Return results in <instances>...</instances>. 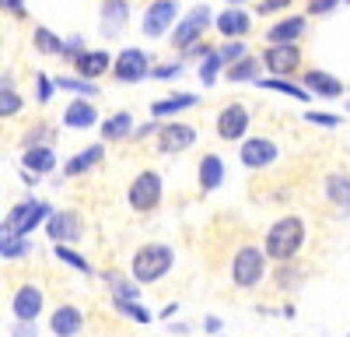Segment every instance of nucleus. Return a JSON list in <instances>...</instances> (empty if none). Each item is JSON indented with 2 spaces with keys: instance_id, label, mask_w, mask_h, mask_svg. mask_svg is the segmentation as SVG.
Listing matches in <instances>:
<instances>
[{
  "instance_id": "nucleus-1",
  "label": "nucleus",
  "mask_w": 350,
  "mask_h": 337,
  "mask_svg": "<svg viewBox=\"0 0 350 337\" xmlns=\"http://www.w3.org/2000/svg\"><path fill=\"white\" fill-rule=\"evenodd\" d=\"M301 239H305V221L295 218V214L280 218V221H273V229L267 232V253L273 260H291L301 249Z\"/></svg>"
},
{
  "instance_id": "nucleus-2",
  "label": "nucleus",
  "mask_w": 350,
  "mask_h": 337,
  "mask_svg": "<svg viewBox=\"0 0 350 337\" xmlns=\"http://www.w3.org/2000/svg\"><path fill=\"white\" fill-rule=\"evenodd\" d=\"M168 267H172V249H168V246H161V242L140 246V249L133 253V277H137V281H144V285L158 281Z\"/></svg>"
},
{
  "instance_id": "nucleus-3",
  "label": "nucleus",
  "mask_w": 350,
  "mask_h": 337,
  "mask_svg": "<svg viewBox=\"0 0 350 337\" xmlns=\"http://www.w3.org/2000/svg\"><path fill=\"white\" fill-rule=\"evenodd\" d=\"M262 249H256V246H242L239 253H235V264H231V277H235V285L239 288H252L256 281L262 277Z\"/></svg>"
},
{
  "instance_id": "nucleus-4",
  "label": "nucleus",
  "mask_w": 350,
  "mask_h": 337,
  "mask_svg": "<svg viewBox=\"0 0 350 337\" xmlns=\"http://www.w3.org/2000/svg\"><path fill=\"white\" fill-rule=\"evenodd\" d=\"M42 218H53V214H49V204H42V201H25L21 208L11 211V218H8V232H11L14 239H21L25 232H32Z\"/></svg>"
},
{
  "instance_id": "nucleus-5",
  "label": "nucleus",
  "mask_w": 350,
  "mask_h": 337,
  "mask_svg": "<svg viewBox=\"0 0 350 337\" xmlns=\"http://www.w3.org/2000/svg\"><path fill=\"white\" fill-rule=\"evenodd\" d=\"M161 201V176L158 173H140L130 186V204L133 211H151Z\"/></svg>"
},
{
  "instance_id": "nucleus-6",
  "label": "nucleus",
  "mask_w": 350,
  "mask_h": 337,
  "mask_svg": "<svg viewBox=\"0 0 350 337\" xmlns=\"http://www.w3.org/2000/svg\"><path fill=\"white\" fill-rule=\"evenodd\" d=\"M245 127H249V109H245V105L231 102V105H224V109L217 112V134H221L224 140H239V137L245 134Z\"/></svg>"
},
{
  "instance_id": "nucleus-7",
  "label": "nucleus",
  "mask_w": 350,
  "mask_h": 337,
  "mask_svg": "<svg viewBox=\"0 0 350 337\" xmlns=\"http://www.w3.org/2000/svg\"><path fill=\"white\" fill-rule=\"evenodd\" d=\"M148 56H144L140 49H123L120 56H116V64H112V74L120 77V81H140L144 74H148Z\"/></svg>"
},
{
  "instance_id": "nucleus-8",
  "label": "nucleus",
  "mask_w": 350,
  "mask_h": 337,
  "mask_svg": "<svg viewBox=\"0 0 350 337\" xmlns=\"http://www.w3.org/2000/svg\"><path fill=\"white\" fill-rule=\"evenodd\" d=\"M193 140H196V130H193V127H186V123H168V127L158 130V151L175 155V151L189 148Z\"/></svg>"
},
{
  "instance_id": "nucleus-9",
  "label": "nucleus",
  "mask_w": 350,
  "mask_h": 337,
  "mask_svg": "<svg viewBox=\"0 0 350 337\" xmlns=\"http://www.w3.org/2000/svg\"><path fill=\"white\" fill-rule=\"evenodd\" d=\"M211 25V11L207 8H196L179 28H175V36H172V42L175 46H179V49H186V46H193L196 39H200V32H203V28H207Z\"/></svg>"
},
{
  "instance_id": "nucleus-10",
  "label": "nucleus",
  "mask_w": 350,
  "mask_h": 337,
  "mask_svg": "<svg viewBox=\"0 0 350 337\" xmlns=\"http://www.w3.org/2000/svg\"><path fill=\"white\" fill-rule=\"evenodd\" d=\"M262 64L273 74H295L301 67V53H298V46H270L267 56H262Z\"/></svg>"
},
{
  "instance_id": "nucleus-11",
  "label": "nucleus",
  "mask_w": 350,
  "mask_h": 337,
  "mask_svg": "<svg viewBox=\"0 0 350 337\" xmlns=\"http://www.w3.org/2000/svg\"><path fill=\"white\" fill-rule=\"evenodd\" d=\"M179 14V4H172V0H161V4H151L148 14H144V32H148L151 39H158L165 28L172 25V18Z\"/></svg>"
},
{
  "instance_id": "nucleus-12",
  "label": "nucleus",
  "mask_w": 350,
  "mask_h": 337,
  "mask_svg": "<svg viewBox=\"0 0 350 337\" xmlns=\"http://www.w3.org/2000/svg\"><path fill=\"white\" fill-rule=\"evenodd\" d=\"M46 232H49V239H56V242L64 246V242H70V239L81 236V218L74 211H60V214H53L46 221Z\"/></svg>"
},
{
  "instance_id": "nucleus-13",
  "label": "nucleus",
  "mask_w": 350,
  "mask_h": 337,
  "mask_svg": "<svg viewBox=\"0 0 350 337\" xmlns=\"http://www.w3.org/2000/svg\"><path fill=\"white\" fill-rule=\"evenodd\" d=\"M39 309H42V292L36 285H25L14 292V316L18 323H32L39 316Z\"/></svg>"
},
{
  "instance_id": "nucleus-14",
  "label": "nucleus",
  "mask_w": 350,
  "mask_h": 337,
  "mask_svg": "<svg viewBox=\"0 0 350 337\" xmlns=\"http://www.w3.org/2000/svg\"><path fill=\"white\" fill-rule=\"evenodd\" d=\"M277 158V145L273 140H267V137H252V140H245V148H242V165H249V168H262V165H270Z\"/></svg>"
},
{
  "instance_id": "nucleus-15",
  "label": "nucleus",
  "mask_w": 350,
  "mask_h": 337,
  "mask_svg": "<svg viewBox=\"0 0 350 337\" xmlns=\"http://www.w3.org/2000/svg\"><path fill=\"white\" fill-rule=\"evenodd\" d=\"M81 323H84V316H81V309H74V305H60L53 313V320H49L56 337H74L81 330Z\"/></svg>"
},
{
  "instance_id": "nucleus-16",
  "label": "nucleus",
  "mask_w": 350,
  "mask_h": 337,
  "mask_svg": "<svg viewBox=\"0 0 350 337\" xmlns=\"http://www.w3.org/2000/svg\"><path fill=\"white\" fill-rule=\"evenodd\" d=\"M301 32H305V18H284L267 32V39H270V46H295V39Z\"/></svg>"
},
{
  "instance_id": "nucleus-17",
  "label": "nucleus",
  "mask_w": 350,
  "mask_h": 337,
  "mask_svg": "<svg viewBox=\"0 0 350 337\" xmlns=\"http://www.w3.org/2000/svg\"><path fill=\"white\" fill-rule=\"evenodd\" d=\"M305 88L326 95V99H336V95H343V81L326 71H305Z\"/></svg>"
},
{
  "instance_id": "nucleus-18",
  "label": "nucleus",
  "mask_w": 350,
  "mask_h": 337,
  "mask_svg": "<svg viewBox=\"0 0 350 337\" xmlns=\"http://www.w3.org/2000/svg\"><path fill=\"white\" fill-rule=\"evenodd\" d=\"M249 14L245 11H239V8H228V11H221L217 14V32L221 36H231V39H239V36H245L249 32Z\"/></svg>"
},
{
  "instance_id": "nucleus-19",
  "label": "nucleus",
  "mask_w": 350,
  "mask_h": 337,
  "mask_svg": "<svg viewBox=\"0 0 350 337\" xmlns=\"http://www.w3.org/2000/svg\"><path fill=\"white\" fill-rule=\"evenodd\" d=\"M116 60L105 53V49H98V53H84L81 60H74V67H77V74L81 77H98V74H105V67H112Z\"/></svg>"
},
{
  "instance_id": "nucleus-20",
  "label": "nucleus",
  "mask_w": 350,
  "mask_h": 337,
  "mask_svg": "<svg viewBox=\"0 0 350 337\" xmlns=\"http://www.w3.org/2000/svg\"><path fill=\"white\" fill-rule=\"evenodd\" d=\"M102 281L112 288L116 302H137V295H140V288H133V285H130V281H126L120 271H105V274H102Z\"/></svg>"
},
{
  "instance_id": "nucleus-21",
  "label": "nucleus",
  "mask_w": 350,
  "mask_h": 337,
  "mask_svg": "<svg viewBox=\"0 0 350 337\" xmlns=\"http://www.w3.org/2000/svg\"><path fill=\"white\" fill-rule=\"evenodd\" d=\"M221 179H224V162L217 155H207L200 162V186L214 190V186H221Z\"/></svg>"
},
{
  "instance_id": "nucleus-22",
  "label": "nucleus",
  "mask_w": 350,
  "mask_h": 337,
  "mask_svg": "<svg viewBox=\"0 0 350 337\" xmlns=\"http://www.w3.org/2000/svg\"><path fill=\"white\" fill-rule=\"evenodd\" d=\"M64 120H67L70 127H81V130H84V127H92V123H95L98 116H95L92 102H84V99H74V102L67 105V116H64Z\"/></svg>"
},
{
  "instance_id": "nucleus-23",
  "label": "nucleus",
  "mask_w": 350,
  "mask_h": 337,
  "mask_svg": "<svg viewBox=\"0 0 350 337\" xmlns=\"http://www.w3.org/2000/svg\"><path fill=\"white\" fill-rule=\"evenodd\" d=\"M102 158H105V148H88V151H81V155H74V158L67 162L64 173H67V176H81V173H88L92 165H98Z\"/></svg>"
},
{
  "instance_id": "nucleus-24",
  "label": "nucleus",
  "mask_w": 350,
  "mask_h": 337,
  "mask_svg": "<svg viewBox=\"0 0 350 337\" xmlns=\"http://www.w3.org/2000/svg\"><path fill=\"white\" fill-rule=\"evenodd\" d=\"M130 130H133V116H130V112H116L112 120L102 123V137L105 140H123Z\"/></svg>"
},
{
  "instance_id": "nucleus-25",
  "label": "nucleus",
  "mask_w": 350,
  "mask_h": 337,
  "mask_svg": "<svg viewBox=\"0 0 350 337\" xmlns=\"http://www.w3.org/2000/svg\"><path fill=\"white\" fill-rule=\"evenodd\" d=\"M326 193H329V201H333V204L347 208V204H350V176L333 173V176L326 179Z\"/></svg>"
},
{
  "instance_id": "nucleus-26",
  "label": "nucleus",
  "mask_w": 350,
  "mask_h": 337,
  "mask_svg": "<svg viewBox=\"0 0 350 337\" xmlns=\"http://www.w3.org/2000/svg\"><path fill=\"white\" fill-rule=\"evenodd\" d=\"M25 168H32V173H49V168L56 165V155L53 148H32V151H25Z\"/></svg>"
},
{
  "instance_id": "nucleus-27",
  "label": "nucleus",
  "mask_w": 350,
  "mask_h": 337,
  "mask_svg": "<svg viewBox=\"0 0 350 337\" xmlns=\"http://www.w3.org/2000/svg\"><path fill=\"white\" fill-rule=\"evenodd\" d=\"M36 49L39 53H64V39L49 32V28H36Z\"/></svg>"
},
{
  "instance_id": "nucleus-28",
  "label": "nucleus",
  "mask_w": 350,
  "mask_h": 337,
  "mask_svg": "<svg viewBox=\"0 0 350 337\" xmlns=\"http://www.w3.org/2000/svg\"><path fill=\"white\" fill-rule=\"evenodd\" d=\"M193 102H196V95L165 99V102H154V105H151V112H154V116H172V112H179V109H186V105H193Z\"/></svg>"
},
{
  "instance_id": "nucleus-29",
  "label": "nucleus",
  "mask_w": 350,
  "mask_h": 337,
  "mask_svg": "<svg viewBox=\"0 0 350 337\" xmlns=\"http://www.w3.org/2000/svg\"><path fill=\"white\" fill-rule=\"evenodd\" d=\"M221 67H224V56H221L217 49H211V53H207V60H203V67H200V81H203V84H214Z\"/></svg>"
},
{
  "instance_id": "nucleus-30",
  "label": "nucleus",
  "mask_w": 350,
  "mask_h": 337,
  "mask_svg": "<svg viewBox=\"0 0 350 337\" xmlns=\"http://www.w3.org/2000/svg\"><path fill=\"white\" fill-rule=\"evenodd\" d=\"M256 74H259V60H252V56H245V60H239V67L228 71L231 81H256Z\"/></svg>"
},
{
  "instance_id": "nucleus-31",
  "label": "nucleus",
  "mask_w": 350,
  "mask_h": 337,
  "mask_svg": "<svg viewBox=\"0 0 350 337\" xmlns=\"http://www.w3.org/2000/svg\"><path fill=\"white\" fill-rule=\"evenodd\" d=\"M21 112V95L14 88H0V116H14Z\"/></svg>"
},
{
  "instance_id": "nucleus-32",
  "label": "nucleus",
  "mask_w": 350,
  "mask_h": 337,
  "mask_svg": "<svg viewBox=\"0 0 350 337\" xmlns=\"http://www.w3.org/2000/svg\"><path fill=\"white\" fill-rule=\"evenodd\" d=\"M262 88H273V92H284V95H291V99H308V92H301L298 84H291V81H280V77H270V81H262Z\"/></svg>"
},
{
  "instance_id": "nucleus-33",
  "label": "nucleus",
  "mask_w": 350,
  "mask_h": 337,
  "mask_svg": "<svg viewBox=\"0 0 350 337\" xmlns=\"http://www.w3.org/2000/svg\"><path fill=\"white\" fill-rule=\"evenodd\" d=\"M116 309L126 316V320H137V323H151V313L144 309L140 302H116Z\"/></svg>"
},
{
  "instance_id": "nucleus-34",
  "label": "nucleus",
  "mask_w": 350,
  "mask_h": 337,
  "mask_svg": "<svg viewBox=\"0 0 350 337\" xmlns=\"http://www.w3.org/2000/svg\"><path fill=\"white\" fill-rule=\"evenodd\" d=\"M56 257H60L64 264H70V267H77V271H92V267H88V260L81 257V253H74V249H67V246H56Z\"/></svg>"
},
{
  "instance_id": "nucleus-35",
  "label": "nucleus",
  "mask_w": 350,
  "mask_h": 337,
  "mask_svg": "<svg viewBox=\"0 0 350 337\" xmlns=\"http://www.w3.org/2000/svg\"><path fill=\"white\" fill-rule=\"evenodd\" d=\"M56 84H60V88H70V92H81V95H95L98 92L92 81H77V77H60Z\"/></svg>"
},
{
  "instance_id": "nucleus-36",
  "label": "nucleus",
  "mask_w": 350,
  "mask_h": 337,
  "mask_svg": "<svg viewBox=\"0 0 350 337\" xmlns=\"http://www.w3.org/2000/svg\"><path fill=\"white\" fill-rule=\"evenodd\" d=\"M224 60H245V42H228V46H221L217 49Z\"/></svg>"
},
{
  "instance_id": "nucleus-37",
  "label": "nucleus",
  "mask_w": 350,
  "mask_h": 337,
  "mask_svg": "<svg viewBox=\"0 0 350 337\" xmlns=\"http://www.w3.org/2000/svg\"><path fill=\"white\" fill-rule=\"evenodd\" d=\"M25 253H28V242L25 239H8V246H4L0 257H25Z\"/></svg>"
},
{
  "instance_id": "nucleus-38",
  "label": "nucleus",
  "mask_w": 350,
  "mask_h": 337,
  "mask_svg": "<svg viewBox=\"0 0 350 337\" xmlns=\"http://www.w3.org/2000/svg\"><path fill=\"white\" fill-rule=\"evenodd\" d=\"M64 53H67V56H74V60H81V56H84V39H81V36L67 39V42H64Z\"/></svg>"
},
{
  "instance_id": "nucleus-39",
  "label": "nucleus",
  "mask_w": 350,
  "mask_h": 337,
  "mask_svg": "<svg viewBox=\"0 0 350 337\" xmlns=\"http://www.w3.org/2000/svg\"><path fill=\"white\" fill-rule=\"evenodd\" d=\"M305 120H312V123H319V127H336V123H340V116H333V112H308Z\"/></svg>"
},
{
  "instance_id": "nucleus-40",
  "label": "nucleus",
  "mask_w": 350,
  "mask_h": 337,
  "mask_svg": "<svg viewBox=\"0 0 350 337\" xmlns=\"http://www.w3.org/2000/svg\"><path fill=\"white\" fill-rule=\"evenodd\" d=\"M280 8H287V0H262V4H256L259 14H273V11H280Z\"/></svg>"
},
{
  "instance_id": "nucleus-41",
  "label": "nucleus",
  "mask_w": 350,
  "mask_h": 337,
  "mask_svg": "<svg viewBox=\"0 0 350 337\" xmlns=\"http://www.w3.org/2000/svg\"><path fill=\"white\" fill-rule=\"evenodd\" d=\"M53 84H56V81H49L46 74H39V99H42V102H49V95H53Z\"/></svg>"
},
{
  "instance_id": "nucleus-42",
  "label": "nucleus",
  "mask_w": 350,
  "mask_h": 337,
  "mask_svg": "<svg viewBox=\"0 0 350 337\" xmlns=\"http://www.w3.org/2000/svg\"><path fill=\"white\" fill-rule=\"evenodd\" d=\"M333 8H336L333 0H312V4H308L312 14H326V11H333Z\"/></svg>"
},
{
  "instance_id": "nucleus-43",
  "label": "nucleus",
  "mask_w": 350,
  "mask_h": 337,
  "mask_svg": "<svg viewBox=\"0 0 350 337\" xmlns=\"http://www.w3.org/2000/svg\"><path fill=\"white\" fill-rule=\"evenodd\" d=\"M179 71H183L179 64H172V67H158V71H151V74H154V77H175Z\"/></svg>"
},
{
  "instance_id": "nucleus-44",
  "label": "nucleus",
  "mask_w": 350,
  "mask_h": 337,
  "mask_svg": "<svg viewBox=\"0 0 350 337\" xmlns=\"http://www.w3.org/2000/svg\"><path fill=\"white\" fill-rule=\"evenodd\" d=\"M0 8H4V11H14V14H25V4H18V0H0Z\"/></svg>"
},
{
  "instance_id": "nucleus-45",
  "label": "nucleus",
  "mask_w": 350,
  "mask_h": 337,
  "mask_svg": "<svg viewBox=\"0 0 350 337\" xmlns=\"http://www.w3.org/2000/svg\"><path fill=\"white\" fill-rule=\"evenodd\" d=\"M14 337H36L32 323H18V327H14Z\"/></svg>"
},
{
  "instance_id": "nucleus-46",
  "label": "nucleus",
  "mask_w": 350,
  "mask_h": 337,
  "mask_svg": "<svg viewBox=\"0 0 350 337\" xmlns=\"http://www.w3.org/2000/svg\"><path fill=\"white\" fill-rule=\"evenodd\" d=\"M8 236H11L8 229H0V253H4V246H8Z\"/></svg>"
},
{
  "instance_id": "nucleus-47",
  "label": "nucleus",
  "mask_w": 350,
  "mask_h": 337,
  "mask_svg": "<svg viewBox=\"0 0 350 337\" xmlns=\"http://www.w3.org/2000/svg\"><path fill=\"white\" fill-rule=\"evenodd\" d=\"M347 109H350V105H347Z\"/></svg>"
}]
</instances>
